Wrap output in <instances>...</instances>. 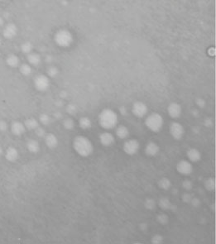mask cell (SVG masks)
Segmentation results:
<instances>
[{"label": "cell", "instance_id": "cell-32", "mask_svg": "<svg viewBox=\"0 0 216 244\" xmlns=\"http://www.w3.org/2000/svg\"><path fill=\"white\" fill-rule=\"evenodd\" d=\"M29 59H30V62H32L33 64H37L39 62V58L36 56H32Z\"/></svg>", "mask_w": 216, "mask_h": 244}, {"label": "cell", "instance_id": "cell-27", "mask_svg": "<svg viewBox=\"0 0 216 244\" xmlns=\"http://www.w3.org/2000/svg\"><path fill=\"white\" fill-rule=\"evenodd\" d=\"M162 240H163V238H162V237H161V235H155L153 238H152V243H162Z\"/></svg>", "mask_w": 216, "mask_h": 244}, {"label": "cell", "instance_id": "cell-2", "mask_svg": "<svg viewBox=\"0 0 216 244\" xmlns=\"http://www.w3.org/2000/svg\"><path fill=\"white\" fill-rule=\"evenodd\" d=\"M99 123L105 129H112L118 124V115L115 112L109 109L102 110L99 115Z\"/></svg>", "mask_w": 216, "mask_h": 244}, {"label": "cell", "instance_id": "cell-14", "mask_svg": "<svg viewBox=\"0 0 216 244\" xmlns=\"http://www.w3.org/2000/svg\"><path fill=\"white\" fill-rule=\"evenodd\" d=\"M12 132L14 135L20 136L25 132V125L22 122H16L12 125Z\"/></svg>", "mask_w": 216, "mask_h": 244}, {"label": "cell", "instance_id": "cell-5", "mask_svg": "<svg viewBox=\"0 0 216 244\" xmlns=\"http://www.w3.org/2000/svg\"><path fill=\"white\" fill-rule=\"evenodd\" d=\"M170 133L173 138L176 140H180L182 138L185 134V129L181 123L174 122L170 125Z\"/></svg>", "mask_w": 216, "mask_h": 244}, {"label": "cell", "instance_id": "cell-15", "mask_svg": "<svg viewBox=\"0 0 216 244\" xmlns=\"http://www.w3.org/2000/svg\"><path fill=\"white\" fill-rule=\"evenodd\" d=\"M116 135L118 138L125 139L128 137L129 131H128L127 127H125L123 125H121V126L118 127V128L116 129Z\"/></svg>", "mask_w": 216, "mask_h": 244}, {"label": "cell", "instance_id": "cell-21", "mask_svg": "<svg viewBox=\"0 0 216 244\" xmlns=\"http://www.w3.org/2000/svg\"><path fill=\"white\" fill-rule=\"evenodd\" d=\"M205 187L209 190H213L215 188V180L213 178H210L205 181Z\"/></svg>", "mask_w": 216, "mask_h": 244}, {"label": "cell", "instance_id": "cell-20", "mask_svg": "<svg viewBox=\"0 0 216 244\" xmlns=\"http://www.w3.org/2000/svg\"><path fill=\"white\" fill-rule=\"evenodd\" d=\"M158 185H159L160 188L163 189H168L172 185V182L169 180L168 178H161L158 182Z\"/></svg>", "mask_w": 216, "mask_h": 244}, {"label": "cell", "instance_id": "cell-17", "mask_svg": "<svg viewBox=\"0 0 216 244\" xmlns=\"http://www.w3.org/2000/svg\"><path fill=\"white\" fill-rule=\"evenodd\" d=\"M79 125L82 129H89L92 126V122L88 117H82L79 120Z\"/></svg>", "mask_w": 216, "mask_h": 244}, {"label": "cell", "instance_id": "cell-31", "mask_svg": "<svg viewBox=\"0 0 216 244\" xmlns=\"http://www.w3.org/2000/svg\"><path fill=\"white\" fill-rule=\"evenodd\" d=\"M36 133H37V135L38 137H44L45 135H46V133H45L44 129L39 128V127L37 128V131H36Z\"/></svg>", "mask_w": 216, "mask_h": 244}, {"label": "cell", "instance_id": "cell-19", "mask_svg": "<svg viewBox=\"0 0 216 244\" xmlns=\"http://www.w3.org/2000/svg\"><path fill=\"white\" fill-rule=\"evenodd\" d=\"M25 128H28L30 130H34L38 128V122L35 118H28L25 121Z\"/></svg>", "mask_w": 216, "mask_h": 244}, {"label": "cell", "instance_id": "cell-3", "mask_svg": "<svg viewBox=\"0 0 216 244\" xmlns=\"http://www.w3.org/2000/svg\"><path fill=\"white\" fill-rule=\"evenodd\" d=\"M145 123L149 130L154 133H157L162 128L163 118L161 114H159L157 113H153L147 118Z\"/></svg>", "mask_w": 216, "mask_h": 244}, {"label": "cell", "instance_id": "cell-28", "mask_svg": "<svg viewBox=\"0 0 216 244\" xmlns=\"http://www.w3.org/2000/svg\"><path fill=\"white\" fill-rule=\"evenodd\" d=\"M145 206L148 209H152L155 206V202L152 200H147L145 202Z\"/></svg>", "mask_w": 216, "mask_h": 244}, {"label": "cell", "instance_id": "cell-33", "mask_svg": "<svg viewBox=\"0 0 216 244\" xmlns=\"http://www.w3.org/2000/svg\"><path fill=\"white\" fill-rule=\"evenodd\" d=\"M183 187H185L186 189H190L192 187V183L190 182V181H185V182L183 183Z\"/></svg>", "mask_w": 216, "mask_h": 244}, {"label": "cell", "instance_id": "cell-23", "mask_svg": "<svg viewBox=\"0 0 216 244\" xmlns=\"http://www.w3.org/2000/svg\"><path fill=\"white\" fill-rule=\"evenodd\" d=\"M39 120H40V122H42V124H44V125H47V124H49L51 122L50 117L48 116L47 114H46V113L42 114V115L40 116V118H39Z\"/></svg>", "mask_w": 216, "mask_h": 244}, {"label": "cell", "instance_id": "cell-4", "mask_svg": "<svg viewBox=\"0 0 216 244\" xmlns=\"http://www.w3.org/2000/svg\"><path fill=\"white\" fill-rule=\"evenodd\" d=\"M140 148L139 142L135 139H130L123 144V151L124 152L129 156L135 155Z\"/></svg>", "mask_w": 216, "mask_h": 244}, {"label": "cell", "instance_id": "cell-22", "mask_svg": "<svg viewBox=\"0 0 216 244\" xmlns=\"http://www.w3.org/2000/svg\"><path fill=\"white\" fill-rule=\"evenodd\" d=\"M63 125H64V128L70 130V129H72V128H74L75 123H74V121L72 120L71 118H66V119L64 120Z\"/></svg>", "mask_w": 216, "mask_h": 244}, {"label": "cell", "instance_id": "cell-35", "mask_svg": "<svg viewBox=\"0 0 216 244\" xmlns=\"http://www.w3.org/2000/svg\"><path fill=\"white\" fill-rule=\"evenodd\" d=\"M1 153H2V149L0 148V154H1Z\"/></svg>", "mask_w": 216, "mask_h": 244}, {"label": "cell", "instance_id": "cell-9", "mask_svg": "<svg viewBox=\"0 0 216 244\" xmlns=\"http://www.w3.org/2000/svg\"><path fill=\"white\" fill-rule=\"evenodd\" d=\"M100 143L105 147H111L114 143V138L109 133H103L100 136Z\"/></svg>", "mask_w": 216, "mask_h": 244}, {"label": "cell", "instance_id": "cell-10", "mask_svg": "<svg viewBox=\"0 0 216 244\" xmlns=\"http://www.w3.org/2000/svg\"><path fill=\"white\" fill-rule=\"evenodd\" d=\"M35 85L39 90H46L49 86V80L45 76H39L35 80Z\"/></svg>", "mask_w": 216, "mask_h": 244}, {"label": "cell", "instance_id": "cell-11", "mask_svg": "<svg viewBox=\"0 0 216 244\" xmlns=\"http://www.w3.org/2000/svg\"><path fill=\"white\" fill-rule=\"evenodd\" d=\"M145 151H146L147 155L150 156H156L158 153L159 147L155 142H149L146 146Z\"/></svg>", "mask_w": 216, "mask_h": 244}, {"label": "cell", "instance_id": "cell-8", "mask_svg": "<svg viewBox=\"0 0 216 244\" xmlns=\"http://www.w3.org/2000/svg\"><path fill=\"white\" fill-rule=\"evenodd\" d=\"M167 112H168L169 116L172 117L173 118H179L181 116V112H182V109H181V106L179 104L172 103L168 106Z\"/></svg>", "mask_w": 216, "mask_h": 244}, {"label": "cell", "instance_id": "cell-7", "mask_svg": "<svg viewBox=\"0 0 216 244\" xmlns=\"http://www.w3.org/2000/svg\"><path fill=\"white\" fill-rule=\"evenodd\" d=\"M133 113L138 118H143L147 113V107L143 102H136L133 105Z\"/></svg>", "mask_w": 216, "mask_h": 244}, {"label": "cell", "instance_id": "cell-30", "mask_svg": "<svg viewBox=\"0 0 216 244\" xmlns=\"http://www.w3.org/2000/svg\"><path fill=\"white\" fill-rule=\"evenodd\" d=\"M22 74H24V75H29L30 74V72H31V69H30V67L28 66H22Z\"/></svg>", "mask_w": 216, "mask_h": 244}, {"label": "cell", "instance_id": "cell-24", "mask_svg": "<svg viewBox=\"0 0 216 244\" xmlns=\"http://www.w3.org/2000/svg\"><path fill=\"white\" fill-rule=\"evenodd\" d=\"M17 62H18L17 58V57H15V56H10V57L8 59V65H10L11 66H17Z\"/></svg>", "mask_w": 216, "mask_h": 244}, {"label": "cell", "instance_id": "cell-26", "mask_svg": "<svg viewBox=\"0 0 216 244\" xmlns=\"http://www.w3.org/2000/svg\"><path fill=\"white\" fill-rule=\"evenodd\" d=\"M76 110H77V108L75 105L70 104V105L67 107V112H68L70 114H75V113H76Z\"/></svg>", "mask_w": 216, "mask_h": 244}, {"label": "cell", "instance_id": "cell-13", "mask_svg": "<svg viewBox=\"0 0 216 244\" xmlns=\"http://www.w3.org/2000/svg\"><path fill=\"white\" fill-rule=\"evenodd\" d=\"M187 157L190 161L192 162H197L201 158V154L199 150L195 148H191L187 151Z\"/></svg>", "mask_w": 216, "mask_h": 244}, {"label": "cell", "instance_id": "cell-25", "mask_svg": "<svg viewBox=\"0 0 216 244\" xmlns=\"http://www.w3.org/2000/svg\"><path fill=\"white\" fill-rule=\"evenodd\" d=\"M156 220L160 223H161V224H165L167 222V220H168V218L165 214H161V215H159L156 218Z\"/></svg>", "mask_w": 216, "mask_h": 244}, {"label": "cell", "instance_id": "cell-6", "mask_svg": "<svg viewBox=\"0 0 216 244\" xmlns=\"http://www.w3.org/2000/svg\"><path fill=\"white\" fill-rule=\"evenodd\" d=\"M177 170L180 174L183 176H188L193 171V167L190 161L182 160L177 165Z\"/></svg>", "mask_w": 216, "mask_h": 244}, {"label": "cell", "instance_id": "cell-29", "mask_svg": "<svg viewBox=\"0 0 216 244\" xmlns=\"http://www.w3.org/2000/svg\"><path fill=\"white\" fill-rule=\"evenodd\" d=\"M169 205H170V202L166 199H162L160 202V205H161V208H168Z\"/></svg>", "mask_w": 216, "mask_h": 244}, {"label": "cell", "instance_id": "cell-16", "mask_svg": "<svg viewBox=\"0 0 216 244\" xmlns=\"http://www.w3.org/2000/svg\"><path fill=\"white\" fill-rule=\"evenodd\" d=\"M17 157H18V153L15 148L10 147L6 151V158L9 161H15L17 159Z\"/></svg>", "mask_w": 216, "mask_h": 244}, {"label": "cell", "instance_id": "cell-18", "mask_svg": "<svg viewBox=\"0 0 216 244\" xmlns=\"http://www.w3.org/2000/svg\"><path fill=\"white\" fill-rule=\"evenodd\" d=\"M27 147L29 151L33 152V153H37L38 152L39 150H40V146H39V143L35 141V140H31L29 141L27 144Z\"/></svg>", "mask_w": 216, "mask_h": 244}, {"label": "cell", "instance_id": "cell-1", "mask_svg": "<svg viewBox=\"0 0 216 244\" xmlns=\"http://www.w3.org/2000/svg\"><path fill=\"white\" fill-rule=\"evenodd\" d=\"M73 147L77 152V154L83 157H87L90 156L94 151L92 142L88 138L84 136H78L74 139Z\"/></svg>", "mask_w": 216, "mask_h": 244}, {"label": "cell", "instance_id": "cell-34", "mask_svg": "<svg viewBox=\"0 0 216 244\" xmlns=\"http://www.w3.org/2000/svg\"><path fill=\"white\" fill-rule=\"evenodd\" d=\"M7 129V123L5 122H0V130L4 131Z\"/></svg>", "mask_w": 216, "mask_h": 244}, {"label": "cell", "instance_id": "cell-12", "mask_svg": "<svg viewBox=\"0 0 216 244\" xmlns=\"http://www.w3.org/2000/svg\"><path fill=\"white\" fill-rule=\"evenodd\" d=\"M45 142L48 147L54 148L58 144V140L54 134L49 133V134L45 135Z\"/></svg>", "mask_w": 216, "mask_h": 244}]
</instances>
